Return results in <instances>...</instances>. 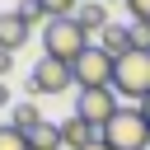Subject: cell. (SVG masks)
Instances as JSON below:
<instances>
[{"label": "cell", "instance_id": "cell-1", "mask_svg": "<svg viewBox=\"0 0 150 150\" xmlns=\"http://www.w3.org/2000/svg\"><path fill=\"white\" fill-rule=\"evenodd\" d=\"M112 94L122 103H136V108L150 98V52L131 47L127 56H117V66H112Z\"/></svg>", "mask_w": 150, "mask_h": 150}, {"label": "cell", "instance_id": "cell-2", "mask_svg": "<svg viewBox=\"0 0 150 150\" xmlns=\"http://www.w3.org/2000/svg\"><path fill=\"white\" fill-rule=\"evenodd\" d=\"M103 145H108V150H145V145H150V122H145V112H141L136 103H122V108L108 117V127H103Z\"/></svg>", "mask_w": 150, "mask_h": 150}, {"label": "cell", "instance_id": "cell-3", "mask_svg": "<svg viewBox=\"0 0 150 150\" xmlns=\"http://www.w3.org/2000/svg\"><path fill=\"white\" fill-rule=\"evenodd\" d=\"M84 47H94V42H89L84 28L75 23V14H70V19H47V23H42V56H56V61L75 66V56H80Z\"/></svg>", "mask_w": 150, "mask_h": 150}, {"label": "cell", "instance_id": "cell-4", "mask_svg": "<svg viewBox=\"0 0 150 150\" xmlns=\"http://www.w3.org/2000/svg\"><path fill=\"white\" fill-rule=\"evenodd\" d=\"M112 56L103 52V47H84L80 56H75V66H70V75H75V89H112Z\"/></svg>", "mask_w": 150, "mask_h": 150}, {"label": "cell", "instance_id": "cell-5", "mask_svg": "<svg viewBox=\"0 0 150 150\" xmlns=\"http://www.w3.org/2000/svg\"><path fill=\"white\" fill-rule=\"evenodd\" d=\"M122 108V98L112 94V89H75V117H84V122H94L98 131L108 127V117Z\"/></svg>", "mask_w": 150, "mask_h": 150}, {"label": "cell", "instance_id": "cell-6", "mask_svg": "<svg viewBox=\"0 0 150 150\" xmlns=\"http://www.w3.org/2000/svg\"><path fill=\"white\" fill-rule=\"evenodd\" d=\"M28 84H33L38 94H66V89H75V75H70L66 61H56V56H38Z\"/></svg>", "mask_w": 150, "mask_h": 150}, {"label": "cell", "instance_id": "cell-7", "mask_svg": "<svg viewBox=\"0 0 150 150\" xmlns=\"http://www.w3.org/2000/svg\"><path fill=\"white\" fill-rule=\"evenodd\" d=\"M98 136H103V131H98L94 122H84V117H75V112H70V117L61 122V145H66V150H84V145H94Z\"/></svg>", "mask_w": 150, "mask_h": 150}, {"label": "cell", "instance_id": "cell-8", "mask_svg": "<svg viewBox=\"0 0 150 150\" xmlns=\"http://www.w3.org/2000/svg\"><path fill=\"white\" fill-rule=\"evenodd\" d=\"M75 23L84 28V38H89V42H98V33H103L112 19H108V5H103V0H84V5L75 9Z\"/></svg>", "mask_w": 150, "mask_h": 150}, {"label": "cell", "instance_id": "cell-9", "mask_svg": "<svg viewBox=\"0 0 150 150\" xmlns=\"http://www.w3.org/2000/svg\"><path fill=\"white\" fill-rule=\"evenodd\" d=\"M28 38H33V28L19 19V9H5L0 14V52H19Z\"/></svg>", "mask_w": 150, "mask_h": 150}, {"label": "cell", "instance_id": "cell-10", "mask_svg": "<svg viewBox=\"0 0 150 150\" xmlns=\"http://www.w3.org/2000/svg\"><path fill=\"white\" fill-rule=\"evenodd\" d=\"M94 47H103L112 61H117V56H127V52H131V23H108V28L98 33V42H94Z\"/></svg>", "mask_w": 150, "mask_h": 150}, {"label": "cell", "instance_id": "cell-11", "mask_svg": "<svg viewBox=\"0 0 150 150\" xmlns=\"http://www.w3.org/2000/svg\"><path fill=\"white\" fill-rule=\"evenodd\" d=\"M28 150H66V145H61V127H56V122L33 127V131H28Z\"/></svg>", "mask_w": 150, "mask_h": 150}, {"label": "cell", "instance_id": "cell-12", "mask_svg": "<svg viewBox=\"0 0 150 150\" xmlns=\"http://www.w3.org/2000/svg\"><path fill=\"white\" fill-rule=\"evenodd\" d=\"M42 122H47V117L38 112V103H14V117H9V127H19V131L28 136V131H33V127H42Z\"/></svg>", "mask_w": 150, "mask_h": 150}, {"label": "cell", "instance_id": "cell-13", "mask_svg": "<svg viewBox=\"0 0 150 150\" xmlns=\"http://www.w3.org/2000/svg\"><path fill=\"white\" fill-rule=\"evenodd\" d=\"M38 5L47 9V19H70L80 9V0H38Z\"/></svg>", "mask_w": 150, "mask_h": 150}, {"label": "cell", "instance_id": "cell-14", "mask_svg": "<svg viewBox=\"0 0 150 150\" xmlns=\"http://www.w3.org/2000/svg\"><path fill=\"white\" fill-rule=\"evenodd\" d=\"M0 150H28V136H23L19 127L5 122V127H0Z\"/></svg>", "mask_w": 150, "mask_h": 150}, {"label": "cell", "instance_id": "cell-15", "mask_svg": "<svg viewBox=\"0 0 150 150\" xmlns=\"http://www.w3.org/2000/svg\"><path fill=\"white\" fill-rule=\"evenodd\" d=\"M19 19L33 28V23H47V9H42L38 0H19Z\"/></svg>", "mask_w": 150, "mask_h": 150}, {"label": "cell", "instance_id": "cell-16", "mask_svg": "<svg viewBox=\"0 0 150 150\" xmlns=\"http://www.w3.org/2000/svg\"><path fill=\"white\" fill-rule=\"evenodd\" d=\"M131 47L150 52V23H131Z\"/></svg>", "mask_w": 150, "mask_h": 150}, {"label": "cell", "instance_id": "cell-17", "mask_svg": "<svg viewBox=\"0 0 150 150\" xmlns=\"http://www.w3.org/2000/svg\"><path fill=\"white\" fill-rule=\"evenodd\" d=\"M127 9H131L136 23H150V0H127Z\"/></svg>", "mask_w": 150, "mask_h": 150}, {"label": "cell", "instance_id": "cell-18", "mask_svg": "<svg viewBox=\"0 0 150 150\" xmlns=\"http://www.w3.org/2000/svg\"><path fill=\"white\" fill-rule=\"evenodd\" d=\"M14 70V52H0V75H9Z\"/></svg>", "mask_w": 150, "mask_h": 150}, {"label": "cell", "instance_id": "cell-19", "mask_svg": "<svg viewBox=\"0 0 150 150\" xmlns=\"http://www.w3.org/2000/svg\"><path fill=\"white\" fill-rule=\"evenodd\" d=\"M9 103H14V98H9V84L0 80V108H9Z\"/></svg>", "mask_w": 150, "mask_h": 150}, {"label": "cell", "instance_id": "cell-20", "mask_svg": "<svg viewBox=\"0 0 150 150\" xmlns=\"http://www.w3.org/2000/svg\"><path fill=\"white\" fill-rule=\"evenodd\" d=\"M84 150H108V145H103V136H98V141H94V145H84Z\"/></svg>", "mask_w": 150, "mask_h": 150}, {"label": "cell", "instance_id": "cell-21", "mask_svg": "<svg viewBox=\"0 0 150 150\" xmlns=\"http://www.w3.org/2000/svg\"><path fill=\"white\" fill-rule=\"evenodd\" d=\"M141 112H145V122H150V98H145V103H141Z\"/></svg>", "mask_w": 150, "mask_h": 150}, {"label": "cell", "instance_id": "cell-22", "mask_svg": "<svg viewBox=\"0 0 150 150\" xmlns=\"http://www.w3.org/2000/svg\"><path fill=\"white\" fill-rule=\"evenodd\" d=\"M80 5H84V0H80Z\"/></svg>", "mask_w": 150, "mask_h": 150}]
</instances>
